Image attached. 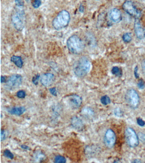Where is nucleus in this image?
Returning a JSON list of instances; mask_svg holds the SVG:
<instances>
[{
    "label": "nucleus",
    "mask_w": 145,
    "mask_h": 163,
    "mask_svg": "<svg viewBox=\"0 0 145 163\" xmlns=\"http://www.w3.org/2000/svg\"><path fill=\"white\" fill-rule=\"evenodd\" d=\"M91 63L88 59L83 56L74 63L73 65L74 72L79 78L85 77L89 72Z\"/></svg>",
    "instance_id": "1"
},
{
    "label": "nucleus",
    "mask_w": 145,
    "mask_h": 163,
    "mask_svg": "<svg viewBox=\"0 0 145 163\" xmlns=\"http://www.w3.org/2000/svg\"><path fill=\"white\" fill-rule=\"evenodd\" d=\"M67 46L70 53L79 54L83 53L85 45L82 39L76 35L71 36L67 41Z\"/></svg>",
    "instance_id": "2"
},
{
    "label": "nucleus",
    "mask_w": 145,
    "mask_h": 163,
    "mask_svg": "<svg viewBox=\"0 0 145 163\" xmlns=\"http://www.w3.org/2000/svg\"><path fill=\"white\" fill-rule=\"evenodd\" d=\"M70 20V13L66 10H63L53 20L52 25L56 30H60L67 27Z\"/></svg>",
    "instance_id": "3"
},
{
    "label": "nucleus",
    "mask_w": 145,
    "mask_h": 163,
    "mask_svg": "<svg viewBox=\"0 0 145 163\" xmlns=\"http://www.w3.org/2000/svg\"><path fill=\"white\" fill-rule=\"evenodd\" d=\"M11 20L13 25L16 30L21 31L24 29L26 24V16L23 10L17 9L13 14Z\"/></svg>",
    "instance_id": "4"
},
{
    "label": "nucleus",
    "mask_w": 145,
    "mask_h": 163,
    "mask_svg": "<svg viewBox=\"0 0 145 163\" xmlns=\"http://www.w3.org/2000/svg\"><path fill=\"white\" fill-rule=\"evenodd\" d=\"M122 8L127 13L135 18V19L139 18L141 17V12L137 9L132 1H125L123 4Z\"/></svg>",
    "instance_id": "5"
},
{
    "label": "nucleus",
    "mask_w": 145,
    "mask_h": 163,
    "mask_svg": "<svg viewBox=\"0 0 145 163\" xmlns=\"http://www.w3.org/2000/svg\"><path fill=\"white\" fill-rule=\"evenodd\" d=\"M125 137L128 145L131 147H136L139 144L138 137L132 128H128L125 131Z\"/></svg>",
    "instance_id": "6"
},
{
    "label": "nucleus",
    "mask_w": 145,
    "mask_h": 163,
    "mask_svg": "<svg viewBox=\"0 0 145 163\" xmlns=\"http://www.w3.org/2000/svg\"><path fill=\"white\" fill-rule=\"evenodd\" d=\"M125 99L129 105L133 108H137L139 105L140 97L137 91L133 89L127 91Z\"/></svg>",
    "instance_id": "7"
},
{
    "label": "nucleus",
    "mask_w": 145,
    "mask_h": 163,
    "mask_svg": "<svg viewBox=\"0 0 145 163\" xmlns=\"http://www.w3.org/2000/svg\"><path fill=\"white\" fill-rule=\"evenodd\" d=\"M22 83V77L16 74L11 76L6 82V86L10 90H14L19 87Z\"/></svg>",
    "instance_id": "8"
},
{
    "label": "nucleus",
    "mask_w": 145,
    "mask_h": 163,
    "mask_svg": "<svg viewBox=\"0 0 145 163\" xmlns=\"http://www.w3.org/2000/svg\"><path fill=\"white\" fill-rule=\"evenodd\" d=\"M116 136L113 130L109 129L106 131L104 138V142L107 147L111 148L115 145Z\"/></svg>",
    "instance_id": "9"
},
{
    "label": "nucleus",
    "mask_w": 145,
    "mask_h": 163,
    "mask_svg": "<svg viewBox=\"0 0 145 163\" xmlns=\"http://www.w3.org/2000/svg\"><path fill=\"white\" fill-rule=\"evenodd\" d=\"M67 103L71 108L76 109L81 106L82 104V98L78 95L69 96L66 99Z\"/></svg>",
    "instance_id": "10"
},
{
    "label": "nucleus",
    "mask_w": 145,
    "mask_h": 163,
    "mask_svg": "<svg viewBox=\"0 0 145 163\" xmlns=\"http://www.w3.org/2000/svg\"><path fill=\"white\" fill-rule=\"evenodd\" d=\"M134 29L137 38L143 40L145 38V30L141 24L139 18L135 19L134 23Z\"/></svg>",
    "instance_id": "11"
},
{
    "label": "nucleus",
    "mask_w": 145,
    "mask_h": 163,
    "mask_svg": "<svg viewBox=\"0 0 145 163\" xmlns=\"http://www.w3.org/2000/svg\"><path fill=\"white\" fill-rule=\"evenodd\" d=\"M55 80V76L53 74L46 73L42 75L41 77V82L42 85L45 87H49L53 83Z\"/></svg>",
    "instance_id": "12"
},
{
    "label": "nucleus",
    "mask_w": 145,
    "mask_h": 163,
    "mask_svg": "<svg viewBox=\"0 0 145 163\" xmlns=\"http://www.w3.org/2000/svg\"><path fill=\"white\" fill-rule=\"evenodd\" d=\"M109 17L110 19L115 23H118L122 19L121 12L117 8H113L110 10L109 12Z\"/></svg>",
    "instance_id": "13"
},
{
    "label": "nucleus",
    "mask_w": 145,
    "mask_h": 163,
    "mask_svg": "<svg viewBox=\"0 0 145 163\" xmlns=\"http://www.w3.org/2000/svg\"><path fill=\"white\" fill-rule=\"evenodd\" d=\"M71 125L74 129L78 131L83 130L84 127V123L82 119L77 117H73L71 119Z\"/></svg>",
    "instance_id": "14"
},
{
    "label": "nucleus",
    "mask_w": 145,
    "mask_h": 163,
    "mask_svg": "<svg viewBox=\"0 0 145 163\" xmlns=\"http://www.w3.org/2000/svg\"><path fill=\"white\" fill-rule=\"evenodd\" d=\"M26 111V109L24 107H15L9 109L8 112L12 115L20 116L23 114Z\"/></svg>",
    "instance_id": "15"
},
{
    "label": "nucleus",
    "mask_w": 145,
    "mask_h": 163,
    "mask_svg": "<svg viewBox=\"0 0 145 163\" xmlns=\"http://www.w3.org/2000/svg\"><path fill=\"white\" fill-rule=\"evenodd\" d=\"M11 61L15 65L19 68H22L23 66L24 63L22 58L20 56L13 55L11 57Z\"/></svg>",
    "instance_id": "16"
},
{
    "label": "nucleus",
    "mask_w": 145,
    "mask_h": 163,
    "mask_svg": "<svg viewBox=\"0 0 145 163\" xmlns=\"http://www.w3.org/2000/svg\"><path fill=\"white\" fill-rule=\"evenodd\" d=\"M111 73L117 77H120L122 76V71L121 69L117 66H114L111 69Z\"/></svg>",
    "instance_id": "17"
},
{
    "label": "nucleus",
    "mask_w": 145,
    "mask_h": 163,
    "mask_svg": "<svg viewBox=\"0 0 145 163\" xmlns=\"http://www.w3.org/2000/svg\"><path fill=\"white\" fill-rule=\"evenodd\" d=\"M100 102L103 105H106L111 103V100L108 96L105 95L101 98Z\"/></svg>",
    "instance_id": "18"
},
{
    "label": "nucleus",
    "mask_w": 145,
    "mask_h": 163,
    "mask_svg": "<svg viewBox=\"0 0 145 163\" xmlns=\"http://www.w3.org/2000/svg\"><path fill=\"white\" fill-rule=\"evenodd\" d=\"M67 161L65 158L62 155H58L56 156L55 158V163H65Z\"/></svg>",
    "instance_id": "19"
},
{
    "label": "nucleus",
    "mask_w": 145,
    "mask_h": 163,
    "mask_svg": "<svg viewBox=\"0 0 145 163\" xmlns=\"http://www.w3.org/2000/svg\"><path fill=\"white\" fill-rule=\"evenodd\" d=\"M122 39H123V41L125 43H129L132 40L131 34L129 33L124 34L123 35V37H122Z\"/></svg>",
    "instance_id": "20"
},
{
    "label": "nucleus",
    "mask_w": 145,
    "mask_h": 163,
    "mask_svg": "<svg viewBox=\"0 0 145 163\" xmlns=\"http://www.w3.org/2000/svg\"><path fill=\"white\" fill-rule=\"evenodd\" d=\"M4 156L9 159H13L14 158L13 154L9 150L6 149L4 151Z\"/></svg>",
    "instance_id": "21"
},
{
    "label": "nucleus",
    "mask_w": 145,
    "mask_h": 163,
    "mask_svg": "<svg viewBox=\"0 0 145 163\" xmlns=\"http://www.w3.org/2000/svg\"><path fill=\"white\" fill-rule=\"evenodd\" d=\"M42 3V0H33L32 5L34 8L37 9L41 6Z\"/></svg>",
    "instance_id": "22"
},
{
    "label": "nucleus",
    "mask_w": 145,
    "mask_h": 163,
    "mask_svg": "<svg viewBox=\"0 0 145 163\" xmlns=\"http://www.w3.org/2000/svg\"><path fill=\"white\" fill-rule=\"evenodd\" d=\"M17 97L20 99H24L26 96V93L25 91L24 90H20L17 92Z\"/></svg>",
    "instance_id": "23"
},
{
    "label": "nucleus",
    "mask_w": 145,
    "mask_h": 163,
    "mask_svg": "<svg viewBox=\"0 0 145 163\" xmlns=\"http://www.w3.org/2000/svg\"><path fill=\"white\" fill-rule=\"evenodd\" d=\"M40 75L39 74H37L36 75L34 76L32 79V82L35 85H37L38 83V81L39 80Z\"/></svg>",
    "instance_id": "24"
},
{
    "label": "nucleus",
    "mask_w": 145,
    "mask_h": 163,
    "mask_svg": "<svg viewBox=\"0 0 145 163\" xmlns=\"http://www.w3.org/2000/svg\"><path fill=\"white\" fill-rule=\"evenodd\" d=\"M114 114L116 116L118 117H121L123 116V113L122 111L120 108H117L115 109L114 110Z\"/></svg>",
    "instance_id": "25"
},
{
    "label": "nucleus",
    "mask_w": 145,
    "mask_h": 163,
    "mask_svg": "<svg viewBox=\"0 0 145 163\" xmlns=\"http://www.w3.org/2000/svg\"><path fill=\"white\" fill-rule=\"evenodd\" d=\"M137 86L140 89H143L145 87V82L142 79H140L137 83Z\"/></svg>",
    "instance_id": "26"
},
{
    "label": "nucleus",
    "mask_w": 145,
    "mask_h": 163,
    "mask_svg": "<svg viewBox=\"0 0 145 163\" xmlns=\"http://www.w3.org/2000/svg\"><path fill=\"white\" fill-rule=\"evenodd\" d=\"M16 5L18 7H22L24 6V2L23 0H15Z\"/></svg>",
    "instance_id": "27"
},
{
    "label": "nucleus",
    "mask_w": 145,
    "mask_h": 163,
    "mask_svg": "<svg viewBox=\"0 0 145 163\" xmlns=\"http://www.w3.org/2000/svg\"><path fill=\"white\" fill-rule=\"evenodd\" d=\"M137 123L140 126L143 127L145 125V121L142 118H138L137 119Z\"/></svg>",
    "instance_id": "28"
},
{
    "label": "nucleus",
    "mask_w": 145,
    "mask_h": 163,
    "mask_svg": "<svg viewBox=\"0 0 145 163\" xmlns=\"http://www.w3.org/2000/svg\"><path fill=\"white\" fill-rule=\"evenodd\" d=\"M6 137V131L4 130L1 131V141H4Z\"/></svg>",
    "instance_id": "29"
},
{
    "label": "nucleus",
    "mask_w": 145,
    "mask_h": 163,
    "mask_svg": "<svg viewBox=\"0 0 145 163\" xmlns=\"http://www.w3.org/2000/svg\"><path fill=\"white\" fill-rule=\"evenodd\" d=\"M49 91L52 95L54 96H57V91L56 88H51L50 89Z\"/></svg>",
    "instance_id": "30"
},
{
    "label": "nucleus",
    "mask_w": 145,
    "mask_h": 163,
    "mask_svg": "<svg viewBox=\"0 0 145 163\" xmlns=\"http://www.w3.org/2000/svg\"><path fill=\"white\" fill-rule=\"evenodd\" d=\"M134 75L136 79H138L139 78V74H138V68L137 66H136L134 69Z\"/></svg>",
    "instance_id": "31"
},
{
    "label": "nucleus",
    "mask_w": 145,
    "mask_h": 163,
    "mask_svg": "<svg viewBox=\"0 0 145 163\" xmlns=\"http://www.w3.org/2000/svg\"><path fill=\"white\" fill-rule=\"evenodd\" d=\"M142 69L144 75L145 76V59L142 60L141 63Z\"/></svg>",
    "instance_id": "32"
},
{
    "label": "nucleus",
    "mask_w": 145,
    "mask_h": 163,
    "mask_svg": "<svg viewBox=\"0 0 145 163\" xmlns=\"http://www.w3.org/2000/svg\"><path fill=\"white\" fill-rule=\"evenodd\" d=\"M140 139L143 142H145V135L142 133H140L139 134Z\"/></svg>",
    "instance_id": "33"
},
{
    "label": "nucleus",
    "mask_w": 145,
    "mask_h": 163,
    "mask_svg": "<svg viewBox=\"0 0 145 163\" xmlns=\"http://www.w3.org/2000/svg\"><path fill=\"white\" fill-rule=\"evenodd\" d=\"M36 156L37 159H40V160H41V159L44 158V155L43 154H37Z\"/></svg>",
    "instance_id": "34"
},
{
    "label": "nucleus",
    "mask_w": 145,
    "mask_h": 163,
    "mask_svg": "<svg viewBox=\"0 0 145 163\" xmlns=\"http://www.w3.org/2000/svg\"><path fill=\"white\" fill-rule=\"evenodd\" d=\"M79 11L81 13H83L84 12V7L82 4H81L79 8Z\"/></svg>",
    "instance_id": "35"
},
{
    "label": "nucleus",
    "mask_w": 145,
    "mask_h": 163,
    "mask_svg": "<svg viewBox=\"0 0 145 163\" xmlns=\"http://www.w3.org/2000/svg\"><path fill=\"white\" fill-rule=\"evenodd\" d=\"M20 147H21L22 148V149H23L26 150H30V148L28 146L24 145V144L21 145Z\"/></svg>",
    "instance_id": "36"
},
{
    "label": "nucleus",
    "mask_w": 145,
    "mask_h": 163,
    "mask_svg": "<svg viewBox=\"0 0 145 163\" xmlns=\"http://www.w3.org/2000/svg\"><path fill=\"white\" fill-rule=\"evenodd\" d=\"M6 81V78L4 76H2L1 77V82L3 83V82H5Z\"/></svg>",
    "instance_id": "37"
},
{
    "label": "nucleus",
    "mask_w": 145,
    "mask_h": 163,
    "mask_svg": "<svg viewBox=\"0 0 145 163\" xmlns=\"http://www.w3.org/2000/svg\"><path fill=\"white\" fill-rule=\"evenodd\" d=\"M141 161H140L139 159H135V160L133 161V163H141Z\"/></svg>",
    "instance_id": "38"
},
{
    "label": "nucleus",
    "mask_w": 145,
    "mask_h": 163,
    "mask_svg": "<svg viewBox=\"0 0 145 163\" xmlns=\"http://www.w3.org/2000/svg\"><path fill=\"white\" fill-rule=\"evenodd\" d=\"M25 1H26V2H29V0H25Z\"/></svg>",
    "instance_id": "39"
},
{
    "label": "nucleus",
    "mask_w": 145,
    "mask_h": 163,
    "mask_svg": "<svg viewBox=\"0 0 145 163\" xmlns=\"http://www.w3.org/2000/svg\"><path fill=\"white\" fill-rule=\"evenodd\" d=\"M96 1H99V0H96Z\"/></svg>",
    "instance_id": "40"
}]
</instances>
